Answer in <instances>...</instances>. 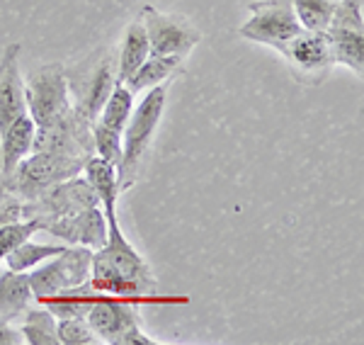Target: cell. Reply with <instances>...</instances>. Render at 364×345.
I'll list each match as a JSON object with an SVG mask.
<instances>
[{"label": "cell", "mask_w": 364, "mask_h": 345, "mask_svg": "<svg viewBox=\"0 0 364 345\" xmlns=\"http://www.w3.org/2000/svg\"><path fill=\"white\" fill-rule=\"evenodd\" d=\"M107 216V241L92 250L90 262V287L97 294H112L132 302H158V282L149 262L127 241L119 226L117 212H105Z\"/></svg>", "instance_id": "obj_1"}, {"label": "cell", "mask_w": 364, "mask_h": 345, "mask_svg": "<svg viewBox=\"0 0 364 345\" xmlns=\"http://www.w3.org/2000/svg\"><path fill=\"white\" fill-rule=\"evenodd\" d=\"M168 85L170 83H161L146 90L144 100L134 105V112L129 117L127 127L122 129V161L117 166L122 192L132 190L139 180L141 166H144V159L154 144L158 127H161L163 112H166Z\"/></svg>", "instance_id": "obj_2"}, {"label": "cell", "mask_w": 364, "mask_h": 345, "mask_svg": "<svg viewBox=\"0 0 364 345\" xmlns=\"http://www.w3.org/2000/svg\"><path fill=\"white\" fill-rule=\"evenodd\" d=\"M85 161L75 159L68 154H58V151H44L37 149L20 161V166L15 168L10 175H5L3 185L8 190H13L17 197H22L25 202H32L37 197H42L46 190H51L54 185L63 183V180L73 178V175L83 173Z\"/></svg>", "instance_id": "obj_3"}, {"label": "cell", "mask_w": 364, "mask_h": 345, "mask_svg": "<svg viewBox=\"0 0 364 345\" xmlns=\"http://www.w3.org/2000/svg\"><path fill=\"white\" fill-rule=\"evenodd\" d=\"M25 102L27 115L37 127V134L49 132L73 110L68 73L63 63L51 61L29 73L25 83Z\"/></svg>", "instance_id": "obj_4"}, {"label": "cell", "mask_w": 364, "mask_h": 345, "mask_svg": "<svg viewBox=\"0 0 364 345\" xmlns=\"http://www.w3.org/2000/svg\"><path fill=\"white\" fill-rule=\"evenodd\" d=\"M92 250L85 245H66L54 258L44 260L34 270H29V285L34 292V302H44L49 297L80 287L90 280Z\"/></svg>", "instance_id": "obj_5"}, {"label": "cell", "mask_w": 364, "mask_h": 345, "mask_svg": "<svg viewBox=\"0 0 364 345\" xmlns=\"http://www.w3.org/2000/svg\"><path fill=\"white\" fill-rule=\"evenodd\" d=\"M248 10L250 20L238 29L240 37L248 42L279 51L291 37L301 32L291 0H252L248 3Z\"/></svg>", "instance_id": "obj_6"}, {"label": "cell", "mask_w": 364, "mask_h": 345, "mask_svg": "<svg viewBox=\"0 0 364 345\" xmlns=\"http://www.w3.org/2000/svg\"><path fill=\"white\" fill-rule=\"evenodd\" d=\"M100 200L90 183L85 180V175H73V178L63 180V183L54 185L51 190H46L42 197L32 202H25L22 216L25 219H37L39 226H44L46 221L61 219V216L78 214L87 207H97Z\"/></svg>", "instance_id": "obj_7"}, {"label": "cell", "mask_w": 364, "mask_h": 345, "mask_svg": "<svg viewBox=\"0 0 364 345\" xmlns=\"http://www.w3.org/2000/svg\"><path fill=\"white\" fill-rule=\"evenodd\" d=\"M277 54H282V58L287 61L294 80L306 85L323 83L333 68L331 44H328L326 32L301 29L296 37H291L282 46Z\"/></svg>", "instance_id": "obj_8"}, {"label": "cell", "mask_w": 364, "mask_h": 345, "mask_svg": "<svg viewBox=\"0 0 364 345\" xmlns=\"http://www.w3.org/2000/svg\"><path fill=\"white\" fill-rule=\"evenodd\" d=\"M139 20L144 22L146 34H149V46L154 56H178L187 58L192 49L199 44L202 34L190 20L180 15L161 13L154 5H146L141 10Z\"/></svg>", "instance_id": "obj_9"}, {"label": "cell", "mask_w": 364, "mask_h": 345, "mask_svg": "<svg viewBox=\"0 0 364 345\" xmlns=\"http://www.w3.org/2000/svg\"><path fill=\"white\" fill-rule=\"evenodd\" d=\"M117 83V66L109 56V51H102L92 66H87L83 75L75 80H68L70 100H73L75 112H80L85 120L95 122L105 100L109 97L112 87Z\"/></svg>", "instance_id": "obj_10"}, {"label": "cell", "mask_w": 364, "mask_h": 345, "mask_svg": "<svg viewBox=\"0 0 364 345\" xmlns=\"http://www.w3.org/2000/svg\"><path fill=\"white\" fill-rule=\"evenodd\" d=\"M134 304L136 302L122 299V297L95 294V299H92L90 309H87V314H85V321L92 329V333L97 336L100 343L117 345L119 338L124 336L132 326L141 324V317Z\"/></svg>", "instance_id": "obj_11"}, {"label": "cell", "mask_w": 364, "mask_h": 345, "mask_svg": "<svg viewBox=\"0 0 364 345\" xmlns=\"http://www.w3.org/2000/svg\"><path fill=\"white\" fill-rule=\"evenodd\" d=\"M42 231L61 238L66 245H85L90 250H97L107 241V216L97 204V207H87L78 214L46 221Z\"/></svg>", "instance_id": "obj_12"}, {"label": "cell", "mask_w": 364, "mask_h": 345, "mask_svg": "<svg viewBox=\"0 0 364 345\" xmlns=\"http://www.w3.org/2000/svg\"><path fill=\"white\" fill-rule=\"evenodd\" d=\"M20 54H22V44L13 42L5 46L3 58H0V134L8 129L17 117L27 112Z\"/></svg>", "instance_id": "obj_13"}, {"label": "cell", "mask_w": 364, "mask_h": 345, "mask_svg": "<svg viewBox=\"0 0 364 345\" xmlns=\"http://www.w3.org/2000/svg\"><path fill=\"white\" fill-rule=\"evenodd\" d=\"M34 139H37V127L27 112L17 117L13 124L0 134V178L13 173L20 166V161L32 154Z\"/></svg>", "instance_id": "obj_14"}, {"label": "cell", "mask_w": 364, "mask_h": 345, "mask_svg": "<svg viewBox=\"0 0 364 345\" xmlns=\"http://www.w3.org/2000/svg\"><path fill=\"white\" fill-rule=\"evenodd\" d=\"M34 292L29 285V272L17 270H0V321L13 324L22 319L32 309Z\"/></svg>", "instance_id": "obj_15"}, {"label": "cell", "mask_w": 364, "mask_h": 345, "mask_svg": "<svg viewBox=\"0 0 364 345\" xmlns=\"http://www.w3.org/2000/svg\"><path fill=\"white\" fill-rule=\"evenodd\" d=\"M83 175H85L87 183H90L92 190H95L102 212H117V202H119V197H122L117 166H112V163H107L105 159H100V156L92 154L90 159L85 161Z\"/></svg>", "instance_id": "obj_16"}, {"label": "cell", "mask_w": 364, "mask_h": 345, "mask_svg": "<svg viewBox=\"0 0 364 345\" xmlns=\"http://www.w3.org/2000/svg\"><path fill=\"white\" fill-rule=\"evenodd\" d=\"M333 66L350 68L357 78L364 75V32L357 29H326Z\"/></svg>", "instance_id": "obj_17"}, {"label": "cell", "mask_w": 364, "mask_h": 345, "mask_svg": "<svg viewBox=\"0 0 364 345\" xmlns=\"http://www.w3.org/2000/svg\"><path fill=\"white\" fill-rule=\"evenodd\" d=\"M149 56H151L149 34H146L144 22L136 17V20L127 27L124 39H122V51H119V58H117V80L127 83V80L132 78V73L136 71Z\"/></svg>", "instance_id": "obj_18"}, {"label": "cell", "mask_w": 364, "mask_h": 345, "mask_svg": "<svg viewBox=\"0 0 364 345\" xmlns=\"http://www.w3.org/2000/svg\"><path fill=\"white\" fill-rule=\"evenodd\" d=\"M180 68H182V58H178V56H154L151 54L136 71L132 73V78L127 80V85L134 95H139V92H146L161 83H170V78L178 75Z\"/></svg>", "instance_id": "obj_19"}, {"label": "cell", "mask_w": 364, "mask_h": 345, "mask_svg": "<svg viewBox=\"0 0 364 345\" xmlns=\"http://www.w3.org/2000/svg\"><path fill=\"white\" fill-rule=\"evenodd\" d=\"M132 112H134V92L129 90L127 83H119V80H117L112 92H109V97L105 100L102 110H100L95 122L109 127V129L122 132L127 127Z\"/></svg>", "instance_id": "obj_20"}, {"label": "cell", "mask_w": 364, "mask_h": 345, "mask_svg": "<svg viewBox=\"0 0 364 345\" xmlns=\"http://www.w3.org/2000/svg\"><path fill=\"white\" fill-rule=\"evenodd\" d=\"M66 248V243H34V241H27L20 243L13 253L5 255V267L10 270H17V272H29L34 270L37 265H42L44 260L54 258L61 250Z\"/></svg>", "instance_id": "obj_21"}, {"label": "cell", "mask_w": 364, "mask_h": 345, "mask_svg": "<svg viewBox=\"0 0 364 345\" xmlns=\"http://www.w3.org/2000/svg\"><path fill=\"white\" fill-rule=\"evenodd\" d=\"M22 324V341L29 345H61L56 336V317L46 307L39 304V309H29Z\"/></svg>", "instance_id": "obj_22"}, {"label": "cell", "mask_w": 364, "mask_h": 345, "mask_svg": "<svg viewBox=\"0 0 364 345\" xmlns=\"http://www.w3.org/2000/svg\"><path fill=\"white\" fill-rule=\"evenodd\" d=\"M336 5L338 0H291L299 25L301 29H311V32H326Z\"/></svg>", "instance_id": "obj_23"}, {"label": "cell", "mask_w": 364, "mask_h": 345, "mask_svg": "<svg viewBox=\"0 0 364 345\" xmlns=\"http://www.w3.org/2000/svg\"><path fill=\"white\" fill-rule=\"evenodd\" d=\"M37 231H42L39 221L37 219H25V216L0 226V260H3L8 253H13L17 245L25 243L27 238H32Z\"/></svg>", "instance_id": "obj_24"}, {"label": "cell", "mask_w": 364, "mask_h": 345, "mask_svg": "<svg viewBox=\"0 0 364 345\" xmlns=\"http://www.w3.org/2000/svg\"><path fill=\"white\" fill-rule=\"evenodd\" d=\"M92 151L100 159H105L112 166H119L122 161V132L92 122Z\"/></svg>", "instance_id": "obj_25"}, {"label": "cell", "mask_w": 364, "mask_h": 345, "mask_svg": "<svg viewBox=\"0 0 364 345\" xmlns=\"http://www.w3.org/2000/svg\"><path fill=\"white\" fill-rule=\"evenodd\" d=\"M56 336L61 345H95L100 343L92 329L87 326L85 317L56 319Z\"/></svg>", "instance_id": "obj_26"}, {"label": "cell", "mask_w": 364, "mask_h": 345, "mask_svg": "<svg viewBox=\"0 0 364 345\" xmlns=\"http://www.w3.org/2000/svg\"><path fill=\"white\" fill-rule=\"evenodd\" d=\"M331 27L333 29H357V32H364L362 0H338L328 29Z\"/></svg>", "instance_id": "obj_27"}, {"label": "cell", "mask_w": 364, "mask_h": 345, "mask_svg": "<svg viewBox=\"0 0 364 345\" xmlns=\"http://www.w3.org/2000/svg\"><path fill=\"white\" fill-rule=\"evenodd\" d=\"M22 209H25V200L17 197L13 190H8L0 180V226L8 224V221L22 219Z\"/></svg>", "instance_id": "obj_28"}, {"label": "cell", "mask_w": 364, "mask_h": 345, "mask_svg": "<svg viewBox=\"0 0 364 345\" xmlns=\"http://www.w3.org/2000/svg\"><path fill=\"white\" fill-rule=\"evenodd\" d=\"M117 345H163V341H156V338H151L149 333L141 329V324L132 326L124 336L119 338V343Z\"/></svg>", "instance_id": "obj_29"}, {"label": "cell", "mask_w": 364, "mask_h": 345, "mask_svg": "<svg viewBox=\"0 0 364 345\" xmlns=\"http://www.w3.org/2000/svg\"><path fill=\"white\" fill-rule=\"evenodd\" d=\"M22 343V333L13 329V324L0 321V345H17Z\"/></svg>", "instance_id": "obj_30"}]
</instances>
